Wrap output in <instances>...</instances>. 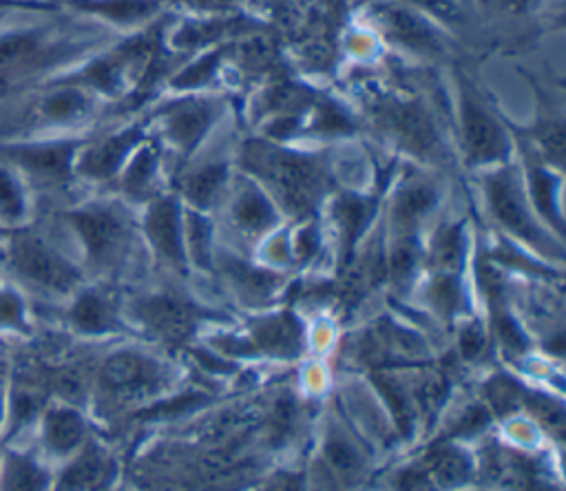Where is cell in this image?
Here are the masks:
<instances>
[{"instance_id":"obj_1","label":"cell","mask_w":566,"mask_h":491,"mask_svg":"<svg viewBox=\"0 0 566 491\" xmlns=\"http://www.w3.org/2000/svg\"><path fill=\"white\" fill-rule=\"evenodd\" d=\"M360 124H369L387 142L416 159H438L447 153L444 115L438 104L416 88H374L371 84L352 104Z\"/></svg>"},{"instance_id":"obj_2","label":"cell","mask_w":566,"mask_h":491,"mask_svg":"<svg viewBox=\"0 0 566 491\" xmlns=\"http://www.w3.org/2000/svg\"><path fill=\"white\" fill-rule=\"evenodd\" d=\"M239 157L243 168L265 181L270 192L276 195L290 212L303 217L316 208L325 175L314 155L265 137H252L243 142Z\"/></svg>"},{"instance_id":"obj_3","label":"cell","mask_w":566,"mask_h":491,"mask_svg":"<svg viewBox=\"0 0 566 491\" xmlns=\"http://www.w3.org/2000/svg\"><path fill=\"white\" fill-rule=\"evenodd\" d=\"M142 113L148 119L150 135L184 157H192L217 126L232 115L230 100L221 91L168 93Z\"/></svg>"},{"instance_id":"obj_4","label":"cell","mask_w":566,"mask_h":491,"mask_svg":"<svg viewBox=\"0 0 566 491\" xmlns=\"http://www.w3.org/2000/svg\"><path fill=\"white\" fill-rule=\"evenodd\" d=\"M449 102L451 122L467 161L471 166L506 164L513 153L511 133L478 84L460 69L453 73Z\"/></svg>"},{"instance_id":"obj_5","label":"cell","mask_w":566,"mask_h":491,"mask_svg":"<svg viewBox=\"0 0 566 491\" xmlns=\"http://www.w3.org/2000/svg\"><path fill=\"white\" fill-rule=\"evenodd\" d=\"M369 31L405 58L424 66L447 64L449 38L424 11L398 0H374L367 7Z\"/></svg>"},{"instance_id":"obj_6","label":"cell","mask_w":566,"mask_h":491,"mask_svg":"<svg viewBox=\"0 0 566 491\" xmlns=\"http://www.w3.org/2000/svg\"><path fill=\"white\" fill-rule=\"evenodd\" d=\"M484 192H486V201H489L493 217L497 219V223L504 230H509L511 234H515L517 239L526 241L528 245H533L537 250L559 252L557 248H553L555 243L551 241V234H546L542 230V226L535 221V217L531 215V208L522 192V184L517 179L515 168L500 164L486 177Z\"/></svg>"},{"instance_id":"obj_7","label":"cell","mask_w":566,"mask_h":491,"mask_svg":"<svg viewBox=\"0 0 566 491\" xmlns=\"http://www.w3.org/2000/svg\"><path fill=\"white\" fill-rule=\"evenodd\" d=\"M150 135V126L144 113L130 115L126 124H119L97 139L88 142L84 150L75 157L77 159V170L84 177L91 179H108L115 177L130 153Z\"/></svg>"},{"instance_id":"obj_8","label":"cell","mask_w":566,"mask_h":491,"mask_svg":"<svg viewBox=\"0 0 566 491\" xmlns=\"http://www.w3.org/2000/svg\"><path fill=\"white\" fill-rule=\"evenodd\" d=\"M71 219L95 265H115L124 257L128 228L119 212L108 206H86L75 210Z\"/></svg>"},{"instance_id":"obj_9","label":"cell","mask_w":566,"mask_h":491,"mask_svg":"<svg viewBox=\"0 0 566 491\" xmlns=\"http://www.w3.org/2000/svg\"><path fill=\"white\" fill-rule=\"evenodd\" d=\"M11 261L22 276L57 292H69L80 281V272L62 254L35 237L15 239Z\"/></svg>"},{"instance_id":"obj_10","label":"cell","mask_w":566,"mask_h":491,"mask_svg":"<svg viewBox=\"0 0 566 491\" xmlns=\"http://www.w3.org/2000/svg\"><path fill=\"white\" fill-rule=\"evenodd\" d=\"M144 230L155 252L172 268H186L184 217L175 197H157L150 201L144 217Z\"/></svg>"},{"instance_id":"obj_11","label":"cell","mask_w":566,"mask_h":491,"mask_svg":"<svg viewBox=\"0 0 566 491\" xmlns=\"http://www.w3.org/2000/svg\"><path fill=\"white\" fill-rule=\"evenodd\" d=\"M137 318L164 341L179 343L195 327V307L175 294H150L135 303Z\"/></svg>"},{"instance_id":"obj_12","label":"cell","mask_w":566,"mask_h":491,"mask_svg":"<svg viewBox=\"0 0 566 491\" xmlns=\"http://www.w3.org/2000/svg\"><path fill=\"white\" fill-rule=\"evenodd\" d=\"M77 150V139H40L13 146L9 153L29 173L46 179H62L71 173Z\"/></svg>"},{"instance_id":"obj_13","label":"cell","mask_w":566,"mask_h":491,"mask_svg":"<svg viewBox=\"0 0 566 491\" xmlns=\"http://www.w3.org/2000/svg\"><path fill=\"white\" fill-rule=\"evenodd\" d=\"M217 133H219V128H217ZM217 133H214V155L195 164V168L181 181V192L195 210H203V208L212 206L219 199V195L223 192L228 177H230V161L219 150Z\"/></svg>"},{"instance_id":"obj_14","label":"cell","mask_w":566,"mask_h":491,"mask_svg":"<svg viewBox=\"0 0 566 491\" xmlns=\"http://www.w3.org/2000/svg\"><path fill=\"white\" fill-rule=\"evenodd\" d=\"M161 153L164 146L159 144L157 137L148 135L126 159V164L119 170V181L122 188L133 195V197H142L146 192H150L153 184L157 181V173L161 166Z\"/></svg>"},{"instance_id":"obj_15","label":"cell","mask_w":566,"mask_h":491,"mask_svg":"<svg viewBox=\"0 0 566 491\" xmlns=\"http://www.w3.org/2000/svg\"><path fill=\"white\" fill-rule=\"evenodd\" d=\"M104 383L119 394H139L155 380V367L133 352H119L104 363Z\"/></svg>"},{"instance_id":"obj_16","label":"cell","mask_w":566,"mask_h":491,"mask_svg":"<svg viewBox=\"0 0 566 491\" xmlns=\"http://www.w3.org/2000/svg\"><path fill=\"white\" fill-rule=\"evenodd\" d=\"M232 221L245 234H261L276 223L272 199L256 186H245L232 201Z\"/></svg>"},{"instance_id":"obj_17","label":"cell","mask_w":566,"mask_h":491,"mask_svg":"<svg viewBox=\"0 0 566 491\" xmlns=\"http://www.w3.org/2000/svg\"><path fill=\"white\" fill-rule=\"evenodd\" d=\"M108 460L95 447L86 449L62 476L60 491H93L108 478Z\"/></svg>"},{"instance_id":"obj_18","label":"cell","mask_w":566,"mask_h":491,"mask_svg":"<svg viewBox=\"0 0 566 491\" xmlns=\"http://www.w3.org/2000/svg\"><path fill=\"white\" fill-rule=\"evenodd\" d=\"M528 190L535 208L555 226L557 232H562V212L557 206V195H559L557 175H553L544 166H533L528 170Z\"/></svg>"},{"instance_id":"obj_19","label":"cell","mask_w":566,"mask_h":491,"mask_svg":"<svg viewBox=\"0 0 566 491\" xmlns=\"http://www.w3.org/2000/svg\"><path fill=\"white\" fill-rule=\"evenodd\" d=\"M254 338L263 349L276 354H294L301 343V327L292 316L281 314L259 323L254 330Z\"/></svg>"},{"instance_id":"obj_20","label":"cell","mask_w":566,"mask_h":491,"mask_svg":"<svg viewBox=\"0 0 566 491\" xmlns=\"http://www.w3.org/2000/svg\"><path fill=\"white\" fill-rule=\"evenodd\" d=\"M184 245L186 254L192 257V261L199 268H210L212 263V223L201 210L190 208L184 215Z\"/></svg>"},{"instance_id":"obj_21","label":"cell","mask_w":566,"mask_h":491,"mask_svg":"<svg viewBox=\"0 0 566 491\" xmlns=\"http://www.w3.org/2000/svg\"><path fill=\"white\" fill-rule=\"evenodd\" d=\"M44 436L51 449L66 453L71 451L84 436L82 418L71 409H53L44 422Z\"/></svg>"},{"instance_id":"obj_22","label":"cell","mask_w":566,"mask_h":491,"mask_svg":"<svg viewBox=\"0 0 566 491\" xmlns=\"http://www.w3.org/2000/svg\"><path fill=\"white\" fill-rule=\"evenodd\" d=\"M436 203H438L436 188L424 181H418L398 192L394 203V215L400 221V226L407 228V226H413L418 219H422Z\"/></svg>"},{"instance_id":"obj_23","label":"cell","mask_w":566,"mask_h":491,"mask_svg":"<svg viewBox=\"0 0 566 491\" xmlns=\"http://www.w3.org/2000/svg\"><path fill=\"white\" fill-rule=\"evenodd\" d=\"M71 318L84 332H104L115 325L111 303L97 292L80 294L71 310Z\"/></svg>"},{"instance_id":"obj_24","label":"cell","mask_w":566,"mask_h":491,"mask_svg":"<svg viewBox=\"0 0 566 491\" xmlns=\"http://www.w3.org/2000/svg\"><path fill=\"white\" fill-rule=\"evenodd\" d=\"M374 206L358 197V195H340L334 203V217L340 226V232L345 237V243L352 245L356 241V237L363 232V228L367 226Z\"/></svg>"},{"instance_id":"obj_25","label":"cell","mask_w":566,"mask_h":491,"mask_svg":"<svg viewBox=\"0 0 566 491\" xmlns=\"http://www.w3.org/2000/svg\"><path fill=\"white\" fill-rule=\"evenodd\" d=\"M467 257V237L462 226H451L440 232L431 250L433 265L444 274H455Z\"/></svg>"},{"instance_id":"obj_26","label":"cell","mask_w":566,"mask_h":491,"mask_svg":"<svg viewBox=\"0 0 566 491\" xmlns=\"http://www.w3.org/2000/svg\"><path fill=\"white\" fill-rule=\"evenodd\" d=\"M46 484L44 471L29 458L13 456L7 464V491H42Z\"/></svg>"},{"instance_id":"obj_27","label":"cell","mask_w":566,"mask_h":491,"mask_svg":"<svg viewBox=\"0 0 566 491\" xmlns=\"http://www.w3.org/2000/svg\"><path fill=\"white\" fill-rule=\"evenodd\" d=\"M433 473H436V480H438L442 487H458V484L464 482L467 476H469V462H467L464 456L453 453V451H447V453H442V456L436 460Z\"/></svg>"},{"instance_id":"obj_28","label":"cell","mask_w":566,"mask_h":491,"mask_svg":"<svg viewBox=\"0 0 566 491\" xmlns=\"http://www.w3.org/2000/svg\"><path fill=\"white\" fill-rule=\"evenodd\" d=\"M418 257H420V248H418V241L413 237H402V241L394 248L391 257H389V270H391V276L394 279H407L416 263H418Z\"/></svg>"},{"instance_id":"obj_29","label":"cell","mask_w":566,"mask_h":491,"mask_svg":"<svg viewBox=\"0 0 566 491\" xmlns=\"http://www.w3.org/2000/svg\"><path fill=\"white\" fill-rule=\"evenodd\" d=\"M431 299L436 301V305L444 312H453L455 307H460L462 301V290L455 281L453 274H440L433 285H431Z\"/></svg>"},{"instance_id":"obj_30","label":"cell","mask_w":566,"mask_h":491,"mask_svg":"<svg viewBox=\"0 0 566 491\" xmlns=\"http://www.w3.org/2000/svg\"><path fill=\"white\" fill-rule=\"evenodd\" d=\"M325 453H327L329 464H332L334 471H338V473L349 476V473H354V471L358 469V458H356L354 449H352L347 442H343V440H332V442H327Z\"/></svg>"},{"instance_id":"obj_31","label":"cell","mask_w":566,"mask_h":491,"mask_svg":"<svg viewBox=\"0 0 566 491\" xmlns=\"http://www.w3.org/2000/svg\"><path fill=\"white\" fill-rule=\"evenodd\" d=\"M22 206H24V199L18 181L7 170H0V208L7 215L18 217L22 212Z\"/></svg>"},{"instance_id":"obj_32","label":"cell","mask_w":566,"mask_h":491,"mask_svg":"<svg viewBox=\"0 0 566 491\" xmlns=\"http://www.w3.org/2000/svg\"><path fill=\"white\" fill-rule=\"evenodd\" d=\"M495 332L500 336V341L513 349V352H520L526 347V336L522 334L520 325L509 316V314H497L495 318Z\"/></svg>"},{"instance_id":"obj_33","label":"cell","mask_w":566,"mask_h":491,"mask_svg":"<svg viewBox=\"0 0 566 491\" xmlns=\"http://www.w3.org/2000/svg\"><path fill=\"white\" fill-rule=\"evenodd\" d=\"M22 323V303L11 292H0V327H13Z\"/></svg>"},{"instance_id":"obj_34","label":"cell","mask_w":566,"mask_h":491,"mask_svg":"<svg viewBox=\"0 0 566 491\" xmlns=\"http://www.w3.org/2000/svg\"><path fill=\"white\" fill-rule=\"evenodd\" d=\"M484 345H486V336H484V332H482V327H480L478 323L469 325V327L462 332L460 349H462V354H464L467 358L480 356L482 349H484Z\"/></svg>"},{"instance_id":"obj_35","label":"cell","mask_w":566,"mask_h":491,"mask_svg":"<svg viewBox=\"0 0 566 491\" xmlns=\"http://www.w3.org/2000/svg\"><path fill=\"white\" fill-rule=\"evenodd\" d=\"M192 11H199V15H217V13H230L241 0H184Z\"/></svg>"},{"instance_id":"obj_36","label":"cell","mask_w":566,"mask_h":491,"mask_svg":"<svg viewBox=\"0 0 566 491\" xmlns=\"http://www.w3.org/2000/svg\"><path fill=\"white\" fill-rule=\"evenodd\" d=\"M316 245H318V234H316L314 226L301 228L298 234H296V243H294L296 257L298 259H310L316 252Z\"/></svg>"},{"instance_id":"obj_37","label":"cell","mask_w":566,"mask_h":491,"mask_svg":"<svg viewBox=\"0 0 566 491\" xmlns=\"http://www.w3.org/2000/svg\"><path fill=\"white\" fill-rule=\"evenodd\" d=\"M270 491H298V484L294 480L285 478V480H279Z\"/></svg>"},{"instance_id":"obj_38","label":"cell","mask_w":566,"mask_h":491,"mask_svg":"<svg viewBox=\"0 0 566 491\" xmlns=\"http://www.w3.org/2000/svg\"><path fill=\"white\" fill-rule=\"evenodd\" d=\"M0 416H2V396H0Z\"/></svg>"}]
</instances>
